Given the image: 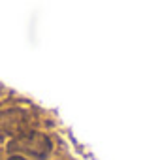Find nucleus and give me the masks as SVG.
<instances>
[{"mask_svg":"<svg viewBox=\"0 0 160 160\" xmlns=\"http://www.w3.org/2000/svg\"><path fill=\"white\" fill-rule=\"evenodd\" d=\"M49 149H51L49 138L40 132H27L10 143V151H17V154L19 152L32 154L36 158H43L49 152Z\"/></svg>","mask_w":160,"mask_h":160,"instance_id":"nucleus-1","label":"nucleus"},{"mask_svg":"<svg viewBox=\"0 0 160 160\" xmlns=\"http://www.w3.org/2000/svg\"><path fill=\"white\" fill-rule=\"evenodd\" d=\"M8 160H28V158H25V156H21V154H13V156H10Z\"/></svg>","mask_w":160,"mask_h":160,"instance_id":"nucleus-2","label":"nucleus"}]
</instances>
